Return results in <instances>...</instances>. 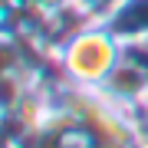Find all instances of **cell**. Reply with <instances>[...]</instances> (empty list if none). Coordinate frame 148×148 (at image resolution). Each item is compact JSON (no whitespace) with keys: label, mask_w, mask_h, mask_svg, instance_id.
Returning <instances> with one entry per match:
<instances>
[{"label":"cell","mask_w":148,"mask_h":148,"mask_svg":"<svg viewBox=\"0 0 148 148\" xmlns=\"http://www.w3.org/2000/svg\"><path fill=\"white\" fill-rule=\"evenodd\" d=\"M128 46L112 27L99 20H86L73 36H66L56 46V63L63 79L76 86H89V89H102L109 76L119 69L125 59Z\"/></svg>","instance_id":"6da1fadb"}]
</instances>
